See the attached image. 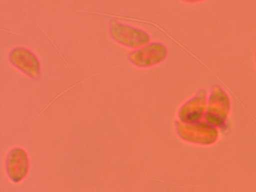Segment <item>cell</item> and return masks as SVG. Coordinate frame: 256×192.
<instances>
[{
	"label": "cell",
	"instance_id": "cell-7",
	"mask_svg": "<svg viewBox=\"0 0 256 192\" xmlns=\"http://www.w3.org/2000/svg\"><path fill=\"white\" fill-rule=\"evenodd\" d=\"M205 106L206 92L202 90L181 106L178 116L184 123L198 122L202 118Z\"/></svg>",
	"mask_w": 256,
	"mask_h": 192
},
{
	"label": "cell",
	"instance_id": "cell-3",
	"mask_svg": "<svg viewBox=\"0 0 256 192\" xmlns=\"http://www.w3.org/2000/svg\"><path fill=\"white\" fill-rule=\"evenodd\" d=\"M167 56L168 49L166 45L154 42L130 52L128 60L136 67L145 68L160 64Z\"/></svg>",
	"mask_w": 256,
	"mask_h": 192
},
{
	"label": "cell",
	"instance_id": "cell-2",
	"mask_svg": "<svg viewBox=\"0 0 256 192\" xmlns=\"http://www.w3.org/2000/svg\"><path fill=\"white\" fill-rule=\"evenodd\" d=\"M176 130L180 138L187 142L200 145H211L218 138L216 127L206 122L182 123L176 121Z\"/></svg>",
	"mask_w": 256,
	"mask_h": 192
},
{
	"label": "cell",
	"instance_id": "cell-4",
	"mask_svg": "<svg viewBox=\"0 0 256 192\" xmlns=\"http://www.w3.org/2000/svg\"><path fill=\"white\" fill-rule=\"evenodd\" d=\"M229 110L230 100L226 92L218 86L212 88L204 114L206 123L214 127L223 126Z\"/></svg>",
	"mask_w": 256,
	"mask_h": 192
},
{
	"label": "cell",
	"instance_id": "cell-6",
	"mask_svg": "<svg viewBox=\"0 0 256 192\" xmlns=\"http://www.w3.org/2000/svg\"><path fill=\"white\" fill-rule=\"evenodd\" d=\"M6 172L12 182L23 181L30 170V158L24 148L14 147L10 150L5 162Z\"/></svg>",
	"mask_w": 256,
	"mask_h": 192
},
{
	"label": "cell",
	"instance_id": "cell-5",
	"mask_svg": "<svg viewBox=\"0 0 256 192\" xmlns=\"http://www.w3.org/2000/svg\"><path fill=\"white\" fill-rule=\"evenodd\" d=\"M10 63L32 79L37 80L41 76L40 60L30 50L23 46L13 48L8 54Z\"/></svg>",
	"mask_w": 256,
	"mask_h": 192
},
{
	"label": "cell",
	"instance_id": "cell-1",
	"mask_svg": "<svg viewBox=\"0 0 256 192\" xmlns=\"http://www.w3.org/2000/svg\"><path fill=\"white\" fill-rule=\"evenodd\" d=\"M108 30L114 42L126 48L138 49L150 42V36L144 30L116 20L109 22Z\"/></svg>",
	"mask_w": 256,
	"mask_h": 192
}]
</instances>
